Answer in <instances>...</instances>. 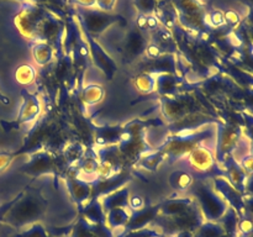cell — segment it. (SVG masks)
<instances>
[{
	"label": "cell",
	"instance_id": "74e56055",
	"mask_svg": "<svg viewBox=\"0 0 253 237\" xmlns=\"http://www.w3.org/2000/svg\"><path fill=\"white\" fill-rule=\"evenodd\" d=\"M14 156L12 152H7V151H0V175L10 167V164L14 160Z\"/></svg>",
	"mask_w": 253,
	"mask_h": 237
},
{
	"label": "cell",
	"instance_id": "2e32d148",
	"mask_svg": "<svg viewBox=\"0 0 253 237\" xmlns=\"http://www.w3.org/2000/svg\"><path fill=\"white\" fill-rule=\"evenodd\" d=\"M174 4L179 11L180 19L185 20L187 26L199 30L203 20L205 22V12H203L199 0H174Z\"/></svg>",
	"mask_w": 253,
	"mask_h": 237
},
{
	"label": "cell",
	"instance_id": "484cf974",
	"mask_svg": "<svg viewBox=\"0 0 253 237\" xmlns=\"http://www.w3.org/2000/svg\"><path fill=\"white\" fill-rule=\"evenodd\" d=\"M105 96V90L99 84H89L81 91L82 103L85 106H94L100 103Z\"/></svg>",
	"mask_w": 253,
	"mask_h": 237
},
{
	"label": "cell",
	"instance_id": "8992f818",
	"mask_svg": "<svg viewBox=\"0 0 253 237\" xmlns=\"http://www.w3.org/2000/svg\"><path fill=\"white\" fill-rule=\"evenodd\" d=\"M215 136H216V131L212 132L211 130H198L194 132L182 131L166 140L158 150L165 155L166 159L177 160L188 157L197 146L204 142L207 138L215 137Z\"/></svg>",
	"mask_w": 253,
	"mask_h": 237
},
{
	"label": "cell",
	"instance_id": "4316f807",
	"mask_svg": "<svg viewBox=\"0 0 253 237\" xmlns=\"http://www.w3.org/2000/svg\"><path fill=\"white\" fill-rule=\"evenodd\" d=\"M179 81V78L175 74H157V77H156V91L162 94L163 96H167L168 94H172L174 91Z\"/></svg>",
	"mask_w": 253,
	"mask_h": 237
},
{
	"label": "cell",
	"instance_id": "bcb514c9",
	"mask_svg": "<svg viewBox=\"0 0 253 237\" xmlns=\"http://www.w3.org/2000/svg\"><path fill=\"white\" fill-rule=\"evenodd\" d=\"M174 237H195L192 231H179L174 235Z\"/></svg>",
	"mask_w": 253,
	"mask_h": 237
},
{
	"label": "cell",
	"instance_id": "1f68e13d",
	"mask_svg": "<svg viewBox=\"0 0 253 237\" xmlns=\"http://www.w3.org/2000/svg\"><path fill=\"white\" fill-rule=\"evenodd\" d=\"M156 74L150 72H142L135 78V86L138 91L146 94H152L156 91Z\"/></svg>",
	"mask_w": 253,
	"mask_h": 237
},
{
	"label": "cell",
	"instance_id": "ac0fdd59",
	"mask_svg": "<svg viewBox=\"0 0 253 237\" xmlns=\"http://www.w3.org/2000/svg\"><path fill=\"white\" fill-rule=\"evenodd\" d=\"M190 160V164L194 168H197L200 172H210L214 169L216 164V155L215 150L210 146H205V143H200L199 146L194 148L188 156Z\"/></svg>",
	"mask_w": 253,
	"mask_h": 237
},
{
	"label": "cell",
	"instance_id": "44dd1931",
	"mask_svg": "<svg viewBox=\"0 0 253 237\" xmlns=\"http://www.w3.org/2000/svg\"><path fill=\"white\" fill-rule=\"evenodd\" d=\"M76 168L77 173L84 179L86 178H95L98 175L99 167H100V162H99V157L96 155V151L94 150H86L85 155L83 156L81 160L73 165ZM91 179V180H93Z\"/></svg>",
	"mask_w": 253,
	"mask_h": 237
},
{
	"label": "cell",
	"instance_id": "9a60e30c",
	"mask_svg": "<svg viewBox=\"0 0 253 237\" xmlns=\"http://www.w3.org/2000/svg\"><path fill=\"white\" fill-rule=\"evenodd\" d=\"M47 230L56 237H98L95 225L86 221L82 215H77L76 220L68 226L49 227Z\"/></svg>",
	"mask_w": 253,
	"mask_h": 237
},
{
	"label": "cell",
	"instance_id": "603a6c76",
	"mask_svg": "<svg viewBox=\"0 0 253 237\" xmlns=\"http://www.w3.org/2000/svg\"><path fill=\"white\" fill-rule=\"evenodd\" d=\"M78 215H82L90 224L106 225V212L101 205L100 199L86 202L81 210H78Z\"/></svg>",
	"mask_w": 253,
	"mask_h": 237
},
{
	"label": "cell",
	"instance_id": "f546056e",
	"mask_svg": "<svg viewBox=\"0 0 253 237\" xmlns=\"http://www.w3.org/2000/svg\"><path fill=\"white\" fill-rule=\"evenodd\" d=\"M195 237H230L220 221H204L195 231Z\"/></svg>",
	"mask_w": 253,
	"mask_h": 237
},
{
	"label": "cell",
	"instance_id": "83f0119b",
	"mask_svg": "<svg viewBox=\"0 0 253 237\" xmlns=\"http://www.w3.org/2000/svg\"><path fill=\"white\" fill-rule=\"evenodd\" d=\"M22 4H35L47 7L61 17H66L68 14V0H17Z\"/></svg>",
	"mask_w": 253,
	"mask_h": 237
},
{
	"label": "cell",
	"instance_id": "f6af8a7d",
	"mask_svg": "<svg viewBox=\"0 0 253 237\" xmlns=\"http://www.w3.org/2000/svg\"><path fill=\"white\" fill-rule=\"evenodd\" d=\"M0 103L2 104V105H10V103H11V100H10V98L7 95H5L2 91H0Z\"/></svg>",
	"mask_w": 253,
	"mask_h": 237
},
{
	"label": "cell",
	"instance_id": "5bb4252c",
	"mask_svg": "<svg viewBox=\"0 0 253 237\" xmlns=\"http://www.w3.org/2000/svg\"><path fill=\"white\" fill-rule=\"evenodd\" d=\"M241 131L231 126H224L216 130V147L215 155L219 160L229 159V156L232 155L237 142L241 138Z\"/></svg>",
	"mask_w": 253,
	"mask_h": 237
},
{
	"label": "cell",
	"instance_id": "f35d334b",
	"mask_svg": "<svg viewBox=\"0 0 253 237\" xmlns=\"http://www.w3.org/2000/svg\"><path fill=\"white\" fill-rule=\"evenodd\" d=\"M161 25V20L160 17L156 16L155 14L152 15H147L146 16V31L150 32H155L156 30L160 29Z\"/></svg>",
	"mask_w": 253,
	"mask_h": 237
},
{
	"label": "cell",
	"instance_id": "f1b7e54d",
	"mask_svg": "<svg viewBox=\"0 0 253 237\" xmlns=\"http://www.w3.org/2000/svg\"><path fill=\"white\" fill-rule=\"evenodd\" d=\"M169 184L177 192H184L192 188V185L194 184V178L189 172L177 169L169 175Z\"/></svg>",
	"mask_w": 253,
	"mask_h": 237
},
{
	"label": "cell",
	"instance_id": "ffe728a7",
	"mask_svg": "<svg viewBox=\"0 0 253 237\" xmlns=\"http://www.w3.org/2000/svg\"><path fill=\"white\" fill-rule=\"evenodd\" d=\"M123 125H106L94 127V141L99 148L116 146L120 140Z\"/></svg>",
	"mask_w": 253,
	"mask_h": 237
},
{
	"label": "cell",
	"instance_id": "d4e9b609",
	"mask_svg": "<svg viewBox=\"0 0 253 237\" xmlns=\"http://www.w3.org/2000/svg\"><path fill=\"white\" fill-rule=\"evenodd\" d=\"M130 209H125V207L109 210L106 212V225H108L109 229L115 232V235H118L119 230H121V234H123L124 229H125L126 224L130 219Z\"/></svg>",
	"mask_w": 253,
	"mask_h": 237
},
{
	"label": "cell",
	"instance_id": "5b68a950",
	"mask_svg": "<svg viewBox=\"0 0 253 237\" xmlns=\"http://www.w3.org/2000/svg\"><path fill=\"white\" fill-rule=\"evenodd\" d=\"M192 187L195 202L204 217V221H220L230 209L226 200L216 192L214 185H210L204 180L197 182Z\"/></svg>",
	"mask_w": 253,
	"mask_h": 237
},
{
	"label": "cell",
	"instance_id": "8fae6325",
	"mask_svg": "<svg viewBox=\"0 0 253 237\" xmlns=\"http://www.w3.org/2000/svg\"><path fill=\"white\" fill-rule=\"evenodd\" d=\"M146 32L147 31L138 29L136 25L131 27V30H128L123 47L120 49L125 63H132L136 59L140 58L143 53H146L148 46V39Z\"/></svg>",
	"mask_w": 253,
	"mask_h": 237
},
{
	"label": "cell",
	"instance_id": "d6986e66",
	"mask_svg": "<svg viewBox=\"0 0 253 237\" xmlns=\"http://www.w3.org/2000/svg\"><path fill=\"white\" fill-rule=\"evenodd\" d=\"M195 205L197 202H195L194 198H170V199L160 202V215L158 216L167 217V219L180 216L193 209Z\"/></svg>",
	"mask_w": 253,
	"mask_h": 237
},
{
	"label": "cell",
	"instance_id": "cb8c5ba5",
	"mask_svg": "<svg viewBox=\"0 0 253 237\" xmlns=\"http://www.w3.org/2000/svg\"><path fill=\"white\" fill-rule=\"evenodd\" d=\"M128 199H130V189L125 185V187L110 193V194L106 195V197L101 198L100 201L104 210H105V212H108L109 210L119 209V207L130 209V207H128Z\"/></svg>",
	"mask_w": 253,
	"mask_h": 237
},
{
	"label": "cell",
	"instance_id": "6da1fadb",
	"mask_svg": "<svg viewBox=\"0 0 253 237\" xmlns=\"http://www.w3.org/2000/svg\"><path fill=\"white\" fill-rule=\"evenodd\" d=\"M32 183L34 179L12 199V204L0 217V224L20 230L43 219L48 201L42 195V188L32 187Z\"/></svg>",
	"mask_w": 253,
	"mask_h": 237
},
{
	"label": "cell",
	"instance_id": "7a4b0ae2",
	"mask_svg": "<svg viewBox=\"0 0 253 237\" xmlns=\"http://www.w3.org/2000/svg\"><path fill=\"white\" fill-rule=\"evenodd\" d=\"M162 125L163 121L161 118H133L130 122L123 125L120 140L116 148L125 167L135 165L140 158L152 151L146 140V130L152 126Z\"/></svg>",
	"mask_w": 253,
	"mask_h": 237
},
{
	"label": "cell",
	"instance_id": "3957f363",
	"mask_svg": "<svg viewBox=\"0 0 253 237\" xmlns=\"http://www.w3.org/2000/svg\"><path fill=\"white\" fill-rule=\"evenodd\" d=\"M69 165L67 164L62 153L51 150H40L30 155L29 160L22 167V173L32 179L49 174L54 179V187L57 188V179L63 178Z\"/></svg>",
	"mask_w": 253,
	"mask_h": 237
},
{
	"label": "cell",
	"instance_id": "b9f144b4",
	"mask_svg": "<svg viewBox=\"0 0 253 237\" xmlns=\"http://www.w3.org/2000/svg\"><path fill=\"white\" fill-rule=\"evenodd\" d=\"M244 190H246V193L249 195H253V173L247 174L246 179H245Z\"/></svg>",
	"mask_w": 253,
	"mask_h": 237
},
{
	"label": "cell",
	"instance_id": "7c38bea8",
	"mask_svg": "<svg viewBox=\"0 0 253 237\" xmlns=\"http://www.w3.org/2000/svg\"><path fill=\"white\" fill-rule=\"evenodd\" d=\"M82 32H83L84 39H85L86 44H88L89 56H90V59L93 61V63L103 72L104 76L109 80H113L114 76L118 72V66H116L113 57L104 49V47L96 41V39H93L91 36H89L83 30H82Z\"/></svg>",
	"mask_w": 253,
	"mask_h": 237
},
{
	"label": "cell",
	"instance_id": "d6a6232c",
	"mask_svg": "<svg viewBox=\"0 0 253 237\" xmlns=\"http://www.w3.org/2000/svg\"><path fill=\"white\" fill-rule=\"evenodd\" d=\"M36 77L37 71L31 64H21L20 67H17L16 72H15V79L17 83L22 84V85H30L31 83H34Z\"/></svg>",
	"mask_w": 253,
	"mask_h": 237
},
{
	"label": "cell",
	"instance_id": "e575fe53",
	"mask_svg": "<svg viewBox=\"0 0 253 237\" xmlns=\"http://www.w3.org/2000/svg\"><path fill=\"white\" fill-rule=\"evenodd\" d=\"M133 5L138 10V14L152 15L157 9V0H133Z\"/></svg>",
	"mask_w": 253,
	"mask_h": 237
},
{
	"label": "cell",
	"instance_id": "8d00e7d4",
	"mask_svg": "<svg viewBox=\"0 0 253 237\" xmlns=\"http://www.w3.org/2000/svg\"><path fill=\"white\" fill-rule=\"evenodd\" d=\"M205 21L211 25L212 27H219L224 25L225 22V14L220 10H212V11L205 14Z\"/></svg>",
	"mask_w": 253,
	"mask_h": 237
},
{
	"label": "cell",
	"instance_id": "7bdbcfd3",
	"mask_svg": "<svg viewBox=\"0 0 253 237\" xmlns=\"http://www.w3.org/2000/svg\"><path fill=\"white\" fill-rule=\"evenodd\" d=\"M96 0H73L74 4L79 7H93L95 6Z\"/></svg>",
	"mask_w": 253,
	"mask_h": 237
},
{
	"label": "cell",
	"instance_id": "d590c367",
	"mask_svg": "<svg viewBox=\"0 0 253 237\" xmlns=\"http://www.w3.org/2000/svg\"><path fill=\"white\" fill-rule=\"evenodd\" d=\"M165 235L162 232L157 231L156 229H151V227H146V229L137 230V231H130V232H123V234L118 235L116 237H162Z\"/></svg>",
	"mask_w": 253,
	"mask_h": 237
},
{
	"label": "cell",
	"instance_id": "e0dca14e",
	"mask_svg": "<svg viewBox=\"0 0 253 237\" xmlns=\"http://www.w3.org/2000/svg\"><path fill=\"white\" fill-rule=\"evenodd\" d=\"M158 215H160V204L147 205V206L142 207L140 210L131 211L130 219H128V222L126 224L123 232L137 231V230L146 229V227H148L155 222Z\"/></svg>",
	"mask_w": 253,
	"mask_h": 237
},
{
	"label": "cell",
	"instance_id": "7402d4cb",
	"mask_svg": "<svg viewBox=\"0 0 253 237\" xmlns=\"http://www.w3.org/2000/svg\"><path fill=\"white\" fill-rule=\"evenodd\" d=\"M31 53L32 58L39 66L44 67L47 64L52 63L54 59L58 57L57 49L52 44L43 41H36L31 43Z\"/></svg>",
	"mask_w": 253,
	"mask_h": 237
},
{
	"label": "cell",
	"instance_id": "ee69618b",
	"mask_svg": "<svg viewBox=\"0 0 253 237\" xmlns=\"http://www.w3.org/2000/svg\"><path fill=\"white\" fill-rule=\"evenodd\" d=\"M225 21L231 22V24H236V22H239V15L235 11H227L226 14H225Z\"/></svg>",
	"mask_w": 253,
	"mask_h": 237
},
{
	"label": "cell",
	"instance_id": "4fadbf2b",
	"mask_svg": "<svg viewBox=\"0 0 253 237\" xmlns=\"http://www.w3.org/2000/svg\"><path fill=\"white\" fill-rule=\"evenodd\" d=\"M190 98L185 96H163L161 101V113L169 122L180 121L193 111Z\"/></svg>",
	"mask_w": 253,
	"mask_h": 237
},
{
	"label": "cell",
	"instance_id": "52a82bcc",
	"mask_svg": "<svg viewBox=\"0 0 253 237\" xmlns=\"http://www.w3.org/2000/svg\"><path fill=\"white\" fill-rule=\"evenodd\" d=\"M22 105L20 108L17 118L12 121H0V125L6 132L17 131L27 125H34L41 116L43 106L37 91H29L27 89L21 90Z\"/></svg>",
	"mask_w": 253,
	"mask_h": 237
},
{
	"label": "cell",
	"instance_id": "4dcf8cb0",
	"mask_svg": "<svg viewBox=\"0 0 253 237\" xmlns=\"http://www.w3.org/2000/svg\"><path fill=\"white\" fill-rule=\"evenodd\" d=\"M165 160H166L165 155H163L160 150L151 151V152H148L147 155L143 156L142 158H140L138 162L136 163L135 165L143 168V169L152 170L153 172V170H157V168L160 167Z\"/></svg>",
	"mask_w": 253,
	"mask_h": 237
},
{
	"label": "cell",
	"instance_id": "ab89813d",
	"mask_svg": "<svg viewBox=\"0 0 253 237\" xmlns=\"http://www.w3.org/2000/svg\"><path fill=\"white\" fill-rule=\"evenodd\" d=\"M146 206V200L143 199L140 195H133V197H130L128 199V207L130 210L135 211V210H140L142 207Z\"/></svg>",
	"mask_w": 253,
	"mask_h": 237
},
{
	"label": "cell",
	"instance_id": "ba28073f",
	"mask_svg": "<svg viewBox=\"0 0 253 237\" xmlns=\"http://www.w3.org/2000/svg\"><path fill=\"white\" fill-rule=\"evenodd\" d=\"M48 12L51 10L41 5L22 4L20 11L14 16V25L21 36L35 42L37 41L40 26Z\"/></svg>",
	"mask_w": 253,
	"mask_h": 237
},
{
	"label": "cell",
	"instance_id": "836d02e7",
	"mask_svg": "<svg viewBox=\"0 0 253 237\" xmlns=\"http://www.w3.org/2000/svg\"><path fill=\"white\" fill-rule=\"evenodd\" d=\"M15 237H56L53 235H51L48 232V230H46V227L43 225H41L40 222L31 225L27 230L19 232V234L15 235Z\"/></svg>",
	"mask_w": 253,
	"mask_h": 237
},
{
	"label": "cell",
	"instance_id": "277c9868",
	"mask_svg": "<svg viewBox=\"0 0 253 237\" xmlns=\"http://www.w3.org/2000/svg\"><path fill=\"white\" fill-rule=\"evenodd\" d=\"M73 11L81 29L93 39H98L113 25L118 24L124 27L127 26V20L123 15L113 11H103L98 7L79 6H77Z\"/></svg>",
	"mask_w": 253,
	"mask_h": 237
},
{
	"label": "cell",
	"instance_id": "60d3db41",
	"mask_svg": "<svg viewBox=\"0 0 253 237\" xmlns=\"http://www.w3.org/2000/svg\"><path fill=\"white\" fill-rule=\"evenodd\" d=\"M116 5V0H96L95 6L103 11H113Z\"/></svg>",
	"mask_w": 253,
	"mask_h": 237
},
{
	"label": "cell",
	"instance_id": "30bf717a",
	"mask_svg": "<svg viewBox=\"0 0 253 237\" xmlns=\"http://www.w3.org/2000/svg\"><path fill=\"white\" fill-rule=\"evenodd\" d=\"M64 183H66L67 190L71 195L72 200L76 204L77 209L81 210L86 202L90 200L91 197V184L90 180L84 179L83 177L77 173L76 168L69 167L67 173L64 174Z\"/></svg>",
	"mask_w": 253,
	"mask_h": 237
},
{
	"label": "cell",
	"instance_id": "7dc6e473",
	"mask_svg": "<svg viewBox=\"0 0 253 237\" xmlns=\"http://www.w3.org/2000/svg\"><path fill=\"white\" fill-rule=\"evenodd\" d=\"M162 237H166V236H162Z\"/></svg>",
	"mask_w": 253,
	"mask_h": 237
},
{
	"label": "cell",
	"instance_id": "9c48e42d",
	"mask_svg": "<svg viewBox=\"0 0 253 237\" xmlns=\"http://www.w3.org/2000/svg\"><path fill=\"white\" fill-rule=\"evenodd\" d=\"M131 179H132V172H131L130 167L124 168V169H121L120 172L111 175V177H95L93 180H90V200L101 199V198L106 197L110 193L125 187L126 183L130 182Z\"/></svg>",
	"mask_w": 253,
	"mask_h": 237
}]
</instances>
